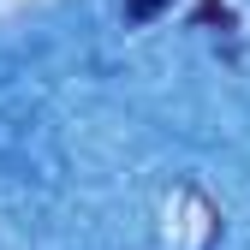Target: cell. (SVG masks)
<instances>
[{
    "label": "cell",
    "instance_id": "6da1fadb",
    "mask_svg": "<svg viewBox=\"0 0 250 250\" xmlns=\"http://www.w3.org/2000/svg\"><path fill=\"white\" fill-rule=\"evenodd\" d=\"M167 6H173V0H125L131 18H155V12H167Z\"/></svg>",
    "mask_w": 250,
    "mask_h": 250
}]
</instances>
